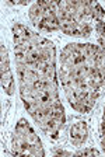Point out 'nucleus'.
Wrapping results in <instances>:
<instances>
[{"mask_svg":"<svg viewBox=\"0 0 105 157\" xmlns=\"http://www.w3.org/2000/svg\"><path fill=\"white\" fill-rule=\"evenodd\" d=\"M25 139H27V143L30 144V146H41L39 137H38V135H36L34 131H31L30 133L27 135Z\"/></svg>","mask_w":105,"mask_h":157,"instance_id":"7ed1b4c3","label":"nucleus"},{"mask_svg":"<svg viewBox=\"0 0 105 157\" xmlns=\"http://www.w3.org/2000/svg\"><path fill=\"white\" fill-rule=\"evenodd\" d=\"M13 31H14V36H23V38H25V34L28 31V28L25 25H23V24H16Z\"/></svg>","mask_w":105,"mask_h":157,"instance_id":"20e7f679","label":"nucleus"},{"mask_svg":"<svg viewBox=\"0 0 105 157\" xmlns=\"http://www.w3.org/2000/svg\"><path fill=\"white\" fill-rule=\"evenodd\" d=\"M2 62H9V58H7V51L4 46H2Z\"/></svg>","mask_w":105,"mask_h":157,"instance_id":"423d86ee","label":"nucleus"},{"mask_svg":"<svg viewBox=\"0 0 105 157\" xmlns=\"http://www.w3.org/2000/svg\"><path fill=\"white\" fill-rule=\"evenodd\" d=\"M55 154H58V156H72V153H67V151H63V150H55Z\"/></svg>","mask_w":105,"mask_h":157,"instance_id":"0eeeda50","label":"nucleus"},{"mask_svg":"<svg viewBox=\"0 0 105 157\" xmlns=\"http://www.w3.org/2000/svg\"><path fill=\"white\" fill-rule=\"evenodd\" d=\"M76 156H99V151L95 149H84V150L77 151Z\"/></svg>","mask_w":105,"mask_h":157,"instance_id":"39448f33","label":"nucleus"},{"mask_svg":"<svg viewBox=\"0 0 105 157\" xmlns=\"http://www.w3.org/2000/svg\"><path fill=\"white\" fill-rule=\"evenodd\" d=\"M70 136H72V142L79 146V144L84 143V140L87 139V125L85 122H77L72 126L70 129Z\"/></svg>","mask_w":105,"mask_h":157,"instance_id":"f257e3e1","label":"nucleus"},{"mask_svg":"<svg viewBox=\"0 0 105 157\" xmlns=\"http://www.w3.org/2000/svg\"><path fill=\"white\" fill-rule=\"evenodd\" d=\"M31 131H32V129L30 128V125H28V122H27L25 119H20V122H18L16 126V133L20 135V136H27Z\"/></svg>","mask_w":105,"mask_h":157,"instance_id":"f03ea898","label":"nucleus"}]
</instances>
